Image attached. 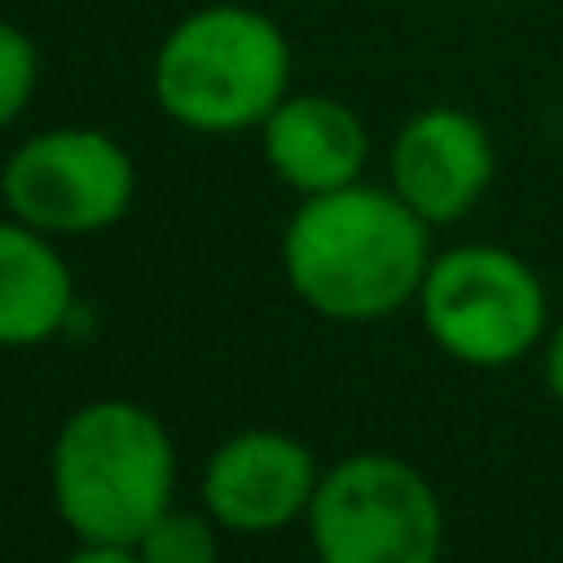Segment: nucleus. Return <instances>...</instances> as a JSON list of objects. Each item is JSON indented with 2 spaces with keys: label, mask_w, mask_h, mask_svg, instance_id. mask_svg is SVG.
Instances as JSON below:
<instances>
[{
  "label": "nucleus",
  "mask_w": 563,
  "mask_h": 563,
  "mask_svg": "<svg viewBox=\"0 0 563 563\" xmlns=\"http://www.w3.org/2000/svg\"><path fill=\"white\" fill-rule=\"evenodd\" d=\"M544 380L554 390V400H563V321L549 331V351H544Z\"/></svg>",
  "instance_id": "14"
},
{
  "label": "nucleus",
  "mask_w": 563,
  "mask_h": 563,
  "mask_svg": "<svg viewBox=\"0 0 563 563\" xmlns=\"http://www.w3.org/2000/svg\"><path fill=\"white\" fill-rule=\"evenodd\" d=\"M148 85L188 134H247L291 95V40L267 10L213 0L158 40Z\"/></svg>",
  "instance_id": "3"
},
{
  "label": "nucleus",
  "mask_w": 563,
  "mask_h": 563,
  "mask_svg": "<svg viewBox=\"0 0 563 563\" xmlns=\"http://www.w3.org/2000/svg\"><path fill=\"white\" fill-rule=\"evenodd\" d=\"M218 534L223 525L213 515H188L168 505L134 544V554L144 563H218Z\"/></svg>",
  "instance_id": "11"
},
{
  "label": "nucleus",
  "mask_w": 563,
  "mask_h": 563,
  "mask_svg": "<svg viewBox=\"0 0 563 563\" xmlns=\"http://www.w3.org/2000/svg\"><path fill=\"white\" fill-rule=\"evenodd\" d=\"M430 223L396 188L346 184L301 198L282 233V273L331 321H380L420 297L430 273Z\"/></svg>",
  "instance_id": "1"
},
{
  "label": "nucleus",
  "mask_w": 563,
  "mask_h": 563,
  "mask_svg": "<svg viewBox=\"0 0 563 563\" xmlns=\"http://www.w3.org/2000/svg\"><path fill=\"white\" fill-rule=\"evenodd\" d=\"M75 307V277L55 238L0 218V346L25 351L59 336Z\"/></svg>",
  "instance_id": "10"
},
{
  "label": "nucleus",
  "mask_w": 563,
  "mask_h": 563,
  "mask_svg": "<svg viewBox=\"0 0 563 563\" xmlns=\"http://www.w3.org/2000/svg\"><path fill=\"white\" fill-rule=\"evenodd\" d=\"M134 158L114 134L89 124L40 129L10 148L0 168V203L45 238H95L134 203Z\"/></svg>",
  "instance_id": "6"
},
{
  "label": "nucleus",
  "mask_w": 563,
  "mask_h": 563,
  "mask_svg": "<svg viewBox=\"0 0 563 563\" xmlns=\"http://www.w3.org/2000/svg\"><path fill=\"white\" fill-rule=\"evenodd\" d=\"M307 534L317 563H440L445 509L416 465L366 450L321 470Z\"/></svg>",
  "instance_id": "4"
},
{
  "label": "nucleus",
  "mask_w": 563,
  "mask_h": 563,
  "mask_svg": "<svg viewBox=\"0 0 563 563\" xmlns=\"http://www.w3.org/2000/svg\"><path fill=\"white\" fill-rule=\"evenodd\" d=\"M420 321L445 356L465 366H509L544 336V282L525 257L495 243L450 247L420 287Z\"/></svg>",
  "instance_id": "5"
},
{
  "label": "nucleus",
  "mask_w": 563,
  "mask_h": 563,
  "mask_svg": "<svg viewBox=\"0 0 563 563\" xmlns=\"http://www.w3.org/2000/svg\"><path fill=\"white\" fill-rule=\"evenodd\" d=\"M65 563H144V559H139L134 549H124V544H79Z\"/></svg>",
  "instance_id": "13"
},
{
  "label": "nucleus",
  "mask_w": 563,
  "mask_h": 563,
  "mask_svg": "<svg viewBox=\"0 0 563 563\" xmlns=\"http://www.w3.org/2000/svg\"><path fill=\"white\" fill-rule=\"evenodd\" d=\"M495 178V144L475 114L435 104L410 114L390 139V188L430 228L460 223Z\"/></svg>",
  "instance_id": "8"
},
{
  "label": "nucleus",
  "mask_w": 563,
  "mask_h": 563,
  "mask_svg": "<svg viewBox=\"0 0 563 563\" xmlns=\"http://www.w3.org/2000/svg\"><path fill=\"white\" fill-rule=\"evenodd\" d=\"M321 470L287 430H243L203 465V505L228 534H277L307 519Z\"/></svg>",
  "instance_id": "7"
},
{
  "label": "nucleus",
  "mask_w": 563,
  "mask_h": 563,
  "mask_svg": "<svg viewBox=\"0 0 563 563\" xmlns=\"http://www.w3.org/2000/svg\"><path fill=\"white\" fill-rule=\"evenodd\" d=\"M40 85V49L30 40V30H20L15 20H0V134L10 124H20V114L30 109Z\"/></svg>",
  "instance_id": "12"
},
{
  "label": "nucleus",
  "mask_w": 563,
  "mask_h": 563,
  "mask_svg": "<svg viewBox=\"0 0 563 563\" xmlns=\"http://www.w3.org/2000/svg\"><path fill=\"white\" fill-rule=\"evenodd\" d=\"M267 168L301 198L361 184L371 139L356 109L331 95H287L263 124Z\"/></svg>",
  "instance_id": "9"
},
{
  "label": "nucleus",
  "mask_w": 563,
  "mask_h": 563,
  "mask_svg": "<svg viewBox=\"0 0 563 563\" xmlns=\"http://www.w3.org/2000/svg\"><path fill=\"white\" fill-rule=\"evenodd\" d=\"M174 440L148 406L104 396L79 406L49 450V499L79 544L134 549L174 505Z\"/></svg>",
  "instance_id": "2"
}]
</instances>
